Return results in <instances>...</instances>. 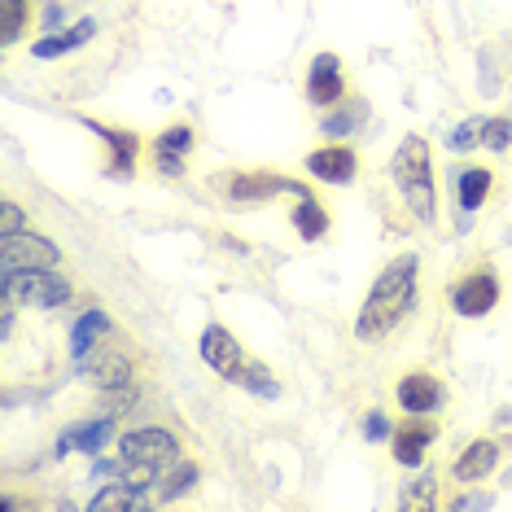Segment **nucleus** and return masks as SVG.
Segmentation results:
<instances>
[{"label": "nucleus", "mask_w": 512, "mask_h": 512, "mask_svg": "<svg viewBox=\"0 0 512 512\" xmlns=\"http://www.w3.org/2000/svg\"><path fill=\"white\" fill-rule=\"evenodd\" d=\"M22 228V211L18 202H0V237H9V232Z\"/></svg>", "instance_id": "nucleus-31"}, {"label": "nucleus", "mask_w": 512, "mask_h": 512, "mask_svg": "<svg viewBox=\"0 0 512 512\" xmlns=\"http://www.w3.org/2000/svg\"><path fill=\"white\" fill-rule=\"evenodd\" d=\"M302 167L311 171V180H320V184H355L359 180V154L346 141H329V145H320V149H311L307 158H302Z\"/></svg>", "instance_id": "nucleus-11"}, {"label": "nucleus", "mask_w": 512, "mask_h": 512, "mask_svg": "<svg viewBox=\"0 0 512 512\" xmlns=\"http://www.w3.org/2000/svg\"><path fill=\"white\" fill-rule=\"evenodd\" d=\"M399 508H421V512H429V508H438V473H421V477H412V482L403 486V495H399Z\"/></svg>", "instance_id": "nucleus-23"}, {"label": "nucleus", "mask_w": 512, "mask_h": 512, "mask_svg": "<svg viewBox=\"0 0 512 512\" xmlns=\"http://www.w3.org/2000/svg\"><path fill=\"white\" fill-rule=\"evenodd\" d=\"M119 460H123V482L145 491V486L158 482L162 469H171L180 460V438L158 425L132 429V434L119 438Z\"/></svg>", "instance_id": "nucleus-4"}, {"label": "nucleus", "mask_w": 512, "mask_h": 512, "mask_svg": "<svg viewBox=\"0 0 512 512\" xmlns=\"http://www.w3.org/2000/svg\"><path fill=\"white\" fill-rule=\"evenodd\" d=\"M197 477H202V469H197L193 460H176L171 469L158 473V499H162V504H171V499L189 495L193 486H197Z\"/></svg>", "instance_id": "nucleus-21"}, {"label": "nucleus", "mask_w": 512, "mask_h": 512, "mask_svg": "<svg viewBox=\"0 0 512 512\" xmlns=\"http://www.w3.org/2000/svg\"><path fill=\"white\" fill-rule=\"evenodd\" d=\"M482 149L486 154H508L512 149V119L508 114H491V119H482Z\"/></svg>", "instance_id": "nucleus-25"}, {"label": "nucleus", "mask_w": 512, "mask_h": 512, "mask_svg": "<svg viewBox=\"0 0 512 512\" xmlns=\"http://www.w3.org/2000/svg\"><path fill=\"white\" fill-rule=\"evenodd\" d=\"M57 263H62V250L40 232L18 228L9 237H0V272H44V267Z\"/></svg>", "instance_id": "nucleus-8"}, {"label": "nucleus", "mask_w": 512, "mask_h": 512, "mask_svg": "<svg viewBox=\"0 0 512 512\" xmlns=\"http://www.w3.org/2000/svg\"><path fill=\"white\" fill-rule=\"evenodd\" d=\"M197 355H202L206 368H211L215 377H224L228 386L250 390L254 399H281V381L272 377V368L259 364L224 324H206L202 337H197Z\"/></svg>", "instance_id": "nucleus-2"}, {"label": "nucleus", "mask_w": 512, "mask_h": 512, "mask_svg": "<svg viewBox=\"0 0 512 512\" xmlns=\"http://www.w3.org/2000/svg\"><path fill=\"white\" fill-rule=\"evenodd\" d=\"M499 302H504V281H499V272L491 263L469 267V272L451 285V311H456L460 320H486Z\"/></svg>", "instance_id": "nucleus-7"}, {"label": "nucleus", "mask_w": 512, "mask_h": 512, "mask_svg": "<svg viewBox=\"0 0 512 512\" xmlns=\"http://www.w3.org/2000/svg\"><path fill=\"white\" fill-rule=\"evenodd\" d=\"M451 508H491V495H456Z\"/></svg>", "instance_id": "nucleus-32"}, {"label": "nucleus", "mask_w": 512, "mask_h": 512, "mask_svg": "<svg viewBox=\"0 0 512 512\" xmlns=\"http://www.w3.org/2000/svg\"><path fill=\"white\" fill-rule=\"evenodd\" d=\"M394 403L407 416H434L442 403H447V386L434 377L429 368H407L399 381H394Z\"/></svg>", "instance_id": "nucleus-9"}, {"label": "nucleus", "mask_w": 512, "mask_h": 512, "mask_svg": "<svg viewBox=\"0 0 512 512\" xmlns=\"http://www.w3.org/2000/svg\"><path fill=\"white\" fill-rule=\"evenodd\" d=\"M307 101L320 110L346 101V71H342V57L337 53H316L307 66Z\"/></svg>", "instance_id": "nucleus-13"}, {"label": "nucleus", "mask_w": 512, "mask_h": 512, "mask_svg": "<svg viewBox=\"0 0 512 512\" xmlns=\"http://www.w3.org/2000/svg\"><path fill=\"white\" fill-rule=\"evenodd\" d=\"M364 438L368 442H390L394 438V421L381 407H372V412H364Z\"/></svg>", "instance_id": "nucleus-29"}, {"label": "nucleus", "mask_w": 512, "mask_h": 512, "mask_svg": "<svg viewBox=\"0 0 512 512\" xmlns=\"http://www.w3.org/2000/svg\"><path fill=\"white\" fill-rule=\"evenodd\" d=\"M154 171H158V176H167V180H180L189 167H184L180 154H154Z\"/></svg>", "instance_id": "nucleus-30"}, {"label": "nucleus", "mask_w": 512, "mask_h": 512, "mask_svg": "<svg viewBox=\"0 0 512 512\" xmlns=\"http://www.w3.org/2000/svg\"><path fill=\"white\" fill-rule=\"evenodd\" d=\"M57 18H62V5H49V9H44V27H53Z\"/></svg>", "instance_id": "nucleus-33"}, {"label": "nucleus", "mask_w": 512, "mask_h": 512, "mask_svg": "<svg viewBox=\"0 0 512 512\" xmlns=\"http://www.w3.org/2000/svg\"><path fill=\"white\" fill-rule=\"evenodd\" d=\"M364 123H368V101L364 97H346V101H337V106L324 110L320 132L329 136V141H346V136H355Z\"/></svg>", "instance_id": "nucleus-17"}, {"label": "nucleus", "mask_w": 512, "mask_h": 512, "mask_svg": "<svg viewBox=\"0 0 512 512\" xmlns=\"http://www.w3.org/2000/svg\"><path fill=\"white\" fill-rule=\"evenodd\" d=\"M0 294L5 302H22V307H36V311H57L71 302V281L66 276H57L53 267H44V272H0Z\"/></svg>", "instance_id": "nucleus-6"}, {"label": "nucleus", "mask_w": 512, "mask_h": 512, "mask_svg": "<svg viewBox=\"0 0 512 512\" xmlns=\"http://www.w3.org/2000/svg\"><path fill=\"white\" fill-rule=\"evenodd\" d=\"M189 149H193V127L189 123H171V127H162V132L154 136V154H180V158H189Z\"/></svg>", "instance_id": "nucleus-26"}, {"label": "nucleus", "mask_w": 512, "mask_h": 512, "mask_svg": "<svg viewBox=\"0 0 512 512\" xmlns=\"http://www.w3.org/2000/svg\"><path fill=\"white\" fill-rule=\"evenodd\" d=\"M84 127L110 149V162H106L110 176L114 180H132L136 176V162H141V149H145L141 136L127 132V127H114V123H97V119H84Z\"/></svg>", "instance_id": "nucleus-10"}, {"label": "nucleus", "mask_w": 512, "mask_h": 512, "mask_svg": "<svg viewBox=\"0 0 512 512\" xmlns=\"http://www.w3.org/2000/svg\"><path fill=\"white\" fill-rule=\"evenodd\" d=\"M499 456H504V447H499L495 438H473L464 442V451L456 456V464H451V477H456L460 486H473V482H486L495 469H499Z\"/></svg>", "instance_id": "nucleus-14"}, {"label": "nucleus", "mask_w": 512, "mask_h": 512, "mask_svg": "<svg viewBox=\"0 0 512 512\" xmlns=\"http://www.w3.org/2000/svg\"><path fill=\"white\" fill-rule=\"evenodd\" d=\"M106 333H110V316H106V311H101V307L84 311V316L75 320V329H71V359L84 364V359L101 346V337H106Z\"/></svg>", "instance_id": "nucleus-19"}, {"label": "nucleus", "mask_w": 512, "mask_h": 512, "mask_svg": "<svg viewBox=\"0 0 512 512\" xmlns=\"http://www.w3.org/2000/svg\"><path fill=\"white\" fill-rule=\"evenodd\" d=\"M495 167H460L456 171V202H460V211L464 215H473V211H482L486 202L495 197Z\"/></svg>", "instance_id": "nucleus-16"}, {"label": "nucleus", "mask_w": 512, "mask_h": 512, "mask_svg": "<svg viewBox=\"0 0 512 512\" xmlns=\"http://www.w3.org/2000/svg\"><path fill=\"white\" fill-rule=\"evenodd\" d=\"M289 224H294V232L302 241H320V237H329V211H324V202L320 197H298V206H294V215H289Z\"/></svg>", "instance_id": "nucleus-20"}, {"label": "nucleus", "mask_w": 512, "mask_h": 512, "mask_svg": "<svg viewBox=\"0 0 512 512\" xmlns=\"http://www.w3.org/2000/svg\"><path fill=\"white\" fill-rule=\"evenodd\" d=\"M390 180L399 197L407 202L421 224H434L438 219V189H434V154H429V141L416 132H407L399 145H394L390 158Z\"/></svg>", "instance_id": "nucleus-3"}, {"label": "nucleus", "mask_w": 512, "mask_h": 512, "mask_svg": "<svg viewBox=\"0 0 512 512\" xmlns=\"http://www.w3.org/2000/svg\"><path fill=\"white\" fill-rule=\"evenodd\" d=\"M0 9H5V31H0V40L14 44L22 36V27H27V0H0Z\"/></svg>", "instance_id": "nucleus-28"}, {"label": "nucleus", "mask_w": 512, "mask_h": 512, "mask_svg": "<svg viewBox=\"0 0 512 512\" xmlns=\"http://www.w3.org/2000/svg\"><path fill=\"white\" fill-rule=\"evenodd\" d=\"M84 377L97 390H127L132 386V359L123 351H106L97 364H84Z\"/></svg>", "instance_id": "nucleus-18"}, {"label": "nucleus", "mask_w": 512, "mask_h": 512, "mask_svg": "<svg viewBox=\"0 0 512 512\" xmlns=\"http://www.w3.org/2000/svg\"><path fill=\"white\" fill-rule=\"evenodd\" d=\"M145 499H141V491L136 486H127V482H114V486H101L97 495H92V512H136Z\"/></svg>", "instance_id": "nucleus-22"}, {"label": "nucleus", "mask_w": 512, "mask_h": 512, "mask_svg": "<svg viewBox=\"0 0 512 512\" xmlns=\"http://www.w3.org/2000/svg\"><path fill=\"white\" fill-rule=\"evenodd\" d=\"M75 429V451H84V456L97 460L101 447L114 438V421L110 416H101V421H88V425H71Z\"/></svg>", "instance_id": "nucleus-24"}, {"label": "nucleus", "mask_w": 512, "mask_h": 512, "mask_svg": "<svg viewBox=\"0 0 512 512\" xmlns=\"http://www.w3.org/2000/svg\"><path fill=\"white\" fill-rule=\"evenodd\" d=\"M215 189L224 193V202H232V206H263V202H276L281 193L316 197L302 180L276 176V171H228V176H215Z\"/></svg>", "instance_id": "nucleus-5"}, {"label": "nucleus", "mask_w": 512, "mask_h": 512, "mask_svg": "<svg viewBox=\"0 0 512 512\" xmlns=\"http://www.w3.org/2000/svg\"><path fill=\"white\" fill-rule=\"evenodd\" d=\"M416 298H421V254H394V259L381 267V276L372 281L364 307L355 316V342L377 346L399 329V324L412 316Z\"/></svg>", "instance_id": "nucleus-1"}, {"label": "nucleus", "mask_w": 512, "mask_h": 512, "mask_svg": "<svg viewBox=\"0 0 512 512\" xmlns=\"http://www.w3.org/2000/svg\"><path fill=\"white\" fill-rule=\"evenodd\" d=\"M482 145V119H464L447 132V149L451 154H469V149Z\"/></svg>", "instance_id": "nucleus-27"}, {"label": "nucleus", "mask_w": 512, "mask_h": 512, "mask_svg": "<svg viewBox=\"0 0 512 512\" xmlns=\"http://www.w3.org/2000/svg\"><path fill=\"white\" fill-rule=\"evenodd\" d=\"M97 36V18H79L75 27H66V31H49V36H40L36 44H31V57L36 62H53V57H66V53H75V49H84V44Z\"/></svg>", "instance_id": "nucleus-15"}, {"label": "nucleus", "mask_w": 512, "mask_h": 512, "mask_svg": "<svg viewBox=\"0 0 512 512\" xmlns=\"http://www.w3.org/2000/svg\"><path fill=\"white\" fill-rule=\"evenodd\" d=\"M434 438H438L434 416H407V421L394 429V438H390L394 464H403V469H421L429 447H434Z\"/></svg>", "instance_id": "nucleus-12"}]
</instances>
